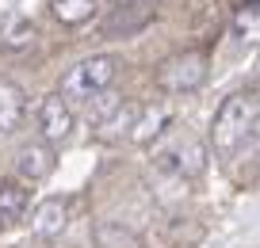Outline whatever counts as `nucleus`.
Here are the masks:
<instances>
[{
  "mask_svg": "<svg viewBox=\"0 0 260 248\" xmlns=\"http://www.w3.org/2000/svg\"><path fill=\"white\" fill-rule=\"evenodd\" d=\"M57 168V153L46 141H23L16 149V176L19 184H42L46 176H54Z\"/></svg>",
  "mask_w": 260,
  "mask_h": 248,
  "instance_id": "obj_5",
  "label": "nucleus"
},
{
  "mask_svg": "<svg viewBox=\"0 0 260 248\" xmlns=\"http://www.w3.org/2000/svg\"><path fill=\"white\" fill-rule=\"evenodd\" d=\"M35 42H39V27L27 16H8L4 19V27H0V50H4V54H23Z\"/></svg>",
  "mask_w": 260,
  "mask_h": 248,
  "instance_id": "obj_10",
  "label": "nucleus"
},
{
  "mask_svg": "<svg viewBox=\"0 0 260 248\" xmlns=\"http://www.w3.org/2000/svg\"><path fill=\"white\" fill-rule=\"evenodd\" d=\"M27 119V92L12 80H0V134H12Z\"/></svg>",
  "mask_w": 260,
  "mask_h": 248,
  "instance_id": "obj_11",
  "label": "nucleus"
},
{
  "mask_svg": "<svg viewBox=\"0 0 260 248\" xmlns=\"http://www.w3.org/2000/svg\"><path fill=\"white\" fill-rule=\"evenodd\" d=\"M73 126H77V115H73V107H69V99H65L61 92H54V96L42 99V107H39V130H42V141H46V145L65 141V137L73 134Z\"/></svg>",
  "mask_w": 260,
  "mask_h": 248,
  "instance_id": "obj_6",
  "label": "nucleus"
},
{
  "mask_svg": "<svg viewBox=\"0 0 260 248\" xmlns=\"http://www.w3.org/2000/svg\"><path fill=\"white\" fill-rule=\"evenodd\" d=\"M111 4H130V0H111Z\"/></svg>",
  "mask_w": 260,
  "mask_h": 248,
  "instance_id": "obj_17",
  "label": "nucleus"
},
{
  "mask_svg": "<svg viewBox=\"0 0 260 248\" xmlns=\"http://www.w3.org/2000/svg\"><path fill=\"white\" fill-rule=\"evenodd\" d=\"M207 65H211V57L203 50H184L157 69V84L169 96H191L207 84Z\"/></svg>",
  "mask_w": 260,
  "mask_h": 248,
  "instance_id": "obj_3",
  "label": "nucleus"
},
{
  "mask_svg": "<svg viewBox=\"0 0 260 248\" xmlns=\"http://www.w3.org/2000/svg\"><path fill=\"white\" fill-rule=\"evenodd\" d=\"M100 0H50V16L61 27H81L96 16Z\"/></svg>",
  "mask_w": 260,
  "mask_h": 248,
  "instance_id": "obj_12",
  "label": "nucleus"
},
{
  "mask_svg": "<svg viewBox=\"0 0 260 248\" xmlns=\"http://www.w3.org/2000/svg\"><path fill=\"white\" fill-rule=\"evenodd\" d=\"M100 240H104L107 248H134L138 244V237L130 229H115V222H104L100 225Z\"/></svg>",
  "mask_w": 260,
  "mask_h": 248,
  "instance_id": "obj_16",
  "label": "nucleus"
},
{
  "mask_svg": "<svg viewBox=\"0 0 260 248\" xmlns=\"http://www.w3.org/2000/svg\"><path fill=\"white\" fill-rule=\"evenodd\" d=\"M31 206V191L19 180H0V229H12L27 218Z\"/></svg>",
  "mask_w": 260,
  "mask_h": 248,
  "instance_id": "obj_9",
  "label": "nucleus"
},
{
  "mask_svg": "<svg viewBox=\"0 0 260 248\" xmlns=\"http://www.w3.org/2000/svg\"><path fill=\"white\" fill-rule=\"evenodd\" d=\"M65 225H69V202L65 199H42L39 206H35V214H31V233L42 237V240L61 237Z\"/></svg>",
  "mask_w": 260,
  "mask_h": 248,
  "instance_id": "obj_7",
  "label": "nucleus"
},
{
  "mask_svg": "<svg viewBox=\"0 0 260 248\" xmlns=\"http://www.w3.org/2000/svg\"><path fill=\"white\" fill-rule=\"evenodd\" d=\"M256 122H260V103L256 92H234L230 99H222V107L214 111L211 122V145L218 157H237L245 149V141L256 137Z\"/></svg>",
  "mask_w": 260,
  "mask_h": 248,
  "instance_id": "obj_1",
  "label": "nucleus"
},
{
  "mask_svg": "<svg viewBox=\"0 0 260 248\" xmlns=\"http://www.w3.org/2000/svg\"><path fill=\"white\" fill-rule=\"evenodd\" d=\"M138 111H142V107H134V103L115 107V111L107 115L104 122H100V134H104V137H119V134H126V130L134 126V119H138Z\"/></svg>",
  "mask_w": 260,
  "mask_h": 248,
  "instance_id": "obj_13",
  "label": "nucleus"
},
{
  "mask_svg": "<svg viewBox=\"0 0 260 248\" xmlns=\"http://www.w3.org/2000/svg\"><path fill=\"white\" fill-rule=\"evenodd\" d=\"M142 4H157V0H142Z\"/></svg>",
  "mask_w": 260,
  "mask_h": 248,
  "instance_id": "obj_18",
  "label": "nucleus"
},
{
  "mask_svg": "<svg viewBox=\"0 0 260 248\" xmlns=\"http://www.w3.org/2000/svg\"><path fill=\"white\" fill-rule=\"evenodd\" d=\"M169 122V111H138V119H134V126H130V137L134 141H149V137L161 134V126Z\"/></svg>",
  "mask_w": 260,
  "mask_h": 248,
  "instance_id": "obj_14",
  "label": "nucleus"
},
{
  "mask_svg": "<svg viewBox=\"0 0 260 248\" xmlns=\"http://www.w3.org/2000/svg\"><path fill=\"white\" fill-rule=\"evenodd\" d=\"M153 19V8L149 4H119L115 8V16L104 23V39H130V34H138L142 27Z\"/></svg>",
  "mask_w": 260,
  "mask_h": 248,
  "instance_id": "obj_8",
  "label": "nucleus"
},
{
  "mask_svg": "<svg viewBox=\"0 0 260 248\" xmlns=\"http://www.w3.org/2000/svg\"><path fill=\"white\" fill-rule=\"evenodd\" d=\"M122 61L115 54H92L84 61H77L73 69L61 77V96L65 99H96L115 84Z\"/></svg>",
  "mask_w": 260,
  "mask_h": 248,
  "instance_id": "obj_2",
  "label": "nucleus"
},
{
  "mask_svg": "<svg viewBox=\"0 0 260 248\" xmlns=\"http://www.w3.org/2000/svg\"><path fill=\"white\" fill-rule=\"evenodd\" d=\"M157 168L161 172H172V176H199L207 168V145L191 134H176L169 145L157 149Z\"/></svg>",
  "mask_w": 260,
  "mask_h": 248,
  "instance_id": "obj_4",
  "label": "nucleus"
},
{
  "mask_svg": "<svg viewBox=\"0 0 260 248\" xmlns=\"http://www.w3.org/2000/svg\"><path fill=\"white\" fill-rule=\"evenodd\" d=\"M256 27H260V12H256V0H249L234 16V39L237 42H256Z\"/></svg>",
  "mask_w": 260,
  "mask_h": 248,
  "instance_id": "obj_15",
  "label": "nucleus"
}]
</instances>
